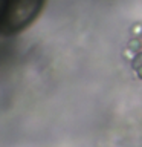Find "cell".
Wrapping results in <instances>:
<instances>
[{"mask_svg": "<svg viewBox=\"0 0 142 147\" xmlns=\"http://www.w3.org/2000/svg\"><path fill=\"white\" fill-rule=\"evenodd\" d=\"M44 0H9L5 18L0 25L3 34H17L38 17Z\"/></svg>", "mask_w": 142, "mask_h": 147, "instance_id": "obj_1", "label": "cell"}, {"mask_svg": "<svg viewBox=\"0 0 142 147\" xmlns=\"http://www.w3.org/2000/svg\"><path fill=\"white\" fill-rule=\"evenodd\" d=\"M8 2H9V0H0V25H2V22L5 18V14H6Z\"/></svg>", "mask_w": 142, "mask_h": 147, "instance_id": "obj_2", "label": "cell"}]
</instances>
